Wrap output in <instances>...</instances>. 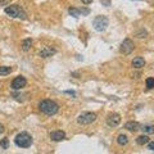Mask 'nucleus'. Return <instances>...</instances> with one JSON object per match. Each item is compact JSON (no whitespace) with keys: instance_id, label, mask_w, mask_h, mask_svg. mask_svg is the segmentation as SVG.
I'll list each match as a JSON object with an SVG mask.
<instances>
[{"instance_id":"obj_17","label":"nucleus","mask_w":154,"mask_h":154,"mask_svg":"<svg viewBox=\"0 0 154 154\" xmlns=\"http://www.w3.org/2000/svg\"><path fill=\"white\" fill-rule=\"evenodd\" d=\"M68 13L71 14L72 17H75V18H79L81 16V11L79 8H69L68 9Z\"/></svg>"},{"instance_id":"obj_21","label":"nucleus","mask_w":154,"mask_h":154,"mask_svg":"<svg viewBox=\"0 0 154 154\" xmlns=\"http://www.w3.org/2000/svg\"><path fill=\"white\" fill-rule=\"evenodd\" d=\"M146 35H148V32H146L145 30H140V31H137V32H136V36H137V37H140V38L146 37Z\"/></svg>"},{"instance_id":"obj_20","label":"nucleus","mask_w":154,"mask_h":154,"mask_svg":"<svg viewBox=\"0 0 154 154\" xmlns=\"http://www.w3.org/2000/svg\"><path fill=\"white\" fill-rule=\"evenodd\" d=\"M141 130L145 134H154V126L153 125H146V126H144Z\"/></svg>"},{"instance_id":"obj_22","label":"nucleus","mask_w":154,"mask_h":154,"mask_svg":"<svg viewBox=\"0 0 154 154\" xmlns=\"http://www.w3.org/2000/svg\"><path fill=\"white\" fill-rule=\"evenodd\" d=\"M148 149L149 150H152V152H154V141H149L148 143Z\"/></svg>"},{"instance_id":"obj_8","label":"nucleus","mask_w":154,"mask_h":154,"mask_svg":"<svg viewBox=\"0 0 154 154\" xmlns=\"http://www.w3.org/2000/svg\"><path fill=\"white\" fill-rule=\"evenodd\" d=\"M121 123V116L118 113H109L107 117V125L109 127H117Z\"/></svg>"},{"instance_id":"obj_1","label":"nucleus","mask_w":154,"mask_h":154,"mask_svg":"<svg viewBox=\"0 0 154 154\" xmlns=\"http://www.w3.org/2000/svg\"><path fill=\"white\" fill-rule=\"evenodd\" d=\"M38 109H40V112L44 113L45 116H54L58 113V110H59V105H58L54 100L45 99V100H41V102L38 103Z\"/></svg>"},{"instance_id":"obj_19","label":"nucleus","mask_w":154,"mask_h":154,"mask_svg":"<svg viewBox=\"0 0 154 154\" xmlns=\"http://www.w3.org/2000/svg\"><path fill=\"white\" fill-rule=\"evenodd\" d=\"M0 148L4 149V150L9 148V139H8V137H4V139H2V140H0Z\"/></svg>"},{"instance_id":"obj_10","label":"nucleus","mask_w":154,"mask_h":154,"mask_svg":"<svg viewBox=\"0 0 154 154\" xmlns=\"http://www.w3.org/2000/svg\"><path fill=\"white\" fill-rule=\"evenodd\" d=\"M49 136L53 141H62L66 139V132L62 130H57V131H51Z\"/></svg>"},{"instance_id":"obj_14","label":"nucleus","mask_w":154,"mask_h":154,"mask_svg":"<svg viewBox=\"0 0 154 154\" xmlns=\"http://www.w3.org/2000/svg\"><path fill=\"white\" fill-rule=\"evenodd\" d=\"M149 141H150V140H149L148 135H140V136L136 137V143L139 144V145H146Z\"/></svg>"},{"instance_id":"obj_5","label":"nucleus","mask_w":154,"mask_h":154,"mask_svg":"<svg viewBox=\"0 0 154 154\" xmlns=\"http://www.w3.org/2000/svg\"><path fill=\"white\" fill-rule=\"evenodd\" d=\"M96 121V114L93 112H82L77 117V122L80 125H91Z\"/></svg>"},{"instance_id":"obj_6","label":"nucleus","mask_w":154,"mask_h":154,"mask_svg":"<svg viewBox=\"0 0 154 154\" xmlns=\"http://www.w3.org/2000/svg\"><path fill=\"white\" fill-rule=\"evenodd\" d=\"M134 49H135V45H134L132 40L125 38V40L122 41V44H121V48H119V51H121L123 55H128L134 51Z\"/></svg>"},{"instance_id":"obj_9","label":"nucleus","mask_w":154,"mask_h":154,"mask_svg":"<svg viewBox=\"0 0 154 154\" xmlns=\"http://www.w3.org/2000/svg\"><path fill=\"white\" fill-rule=\"evenodd\" d=\"M55 53H57V49H54V48L45 46L44 49H41L40 51H38V57H40V58H49L51 55H54Z\"/></svg>"},{"instance_id":"obj_18","label":"nucleus","mask_w":154,"mask_h":154,"mask_svg":"<svg viewBox=\"0 0 154 154\" xmlns=\"http://www.w3.org/2000/svg\"><path fill=\"white\" fill-rule=\"evenodd\" d=\"M145 85H146L148 90L154 89V77H148V79L145 80Z\"/></svg>"},{"instance_id":"obj_13","label":"nucleus","mask_w":154,"mask_h":154,"mask_svg":"<svg viewBox=\"0 0 154 154\" xmlns=\"http://www.w3.org/2000/svg\"><path fill=\"white\" fill-rule=\"evenodd\" d=\"M117 144H118V145H121V146L127 145V144H128V137H127V135H125V134L118 135V137H117Z\"/></svg>"},{"instance_id":"obj_2","label":"nucleus","mask_w":154,"mask_h":154,"mask_svg":"<svg viewBox=\"0 0 154 154\" xmlns=\"http://www.w3.org/2000/svg\"><path fill=\"white\" fill-rule=\"evenodd\" d=\"M14 143L18 148H30L32 145V136L28 132H19L16 139H14Z\"/></svg>"},{"instance_id":"obj_4","label":"nucleus","mask_w":154,"mask_h":154,"mask_svg":"<svg viewBox=\"0 0 154 154\" xmlns=\"http://www.w3.org/2000/svg\"><path fill=\"white\" fill-rule=\"evenodd\" d=\"M93 26H94V28H95L96 31L103 32V31L107 30V27L109 26V19L105 17V16H98V17L94 18Z\"/></svg>"},{"instance_id":"obj_16","label":"nucleus","mask_w":154,"mask_h":154,"mask_svg":"<svg viewBox=\"0 0 154 154\" xmlns=\"http://www.w3.org/2000/svg\"><path fill=\"white\" fill-rule=\"evenodd\" d=\"M13 69L11 68V67H8V66H2L0 67V76H7L9 75L12 72Z\"/></svg>"},{"instance_id":"obj_24","label":"nucleus","mask_w":154,"mask_h":154,"mask_svg":"<svg viewBox=\"0 0 154 154\" xmlns=\"http://www.w3.org/2000/svg\"><path fill=\"white\" fill-rule=\"evenodd\" d=\"M4 132V126L3 125H0V134H3Z\"/></svg>"},{"instance_id":"obj_12","label":"nucleus","mask_w":154,"mask_h":154,"mask_svg":"<svg viewBox=\"0 0 154 154\" xmlns=\"http://www.w3.org/2000/svg\"><path fill=\"white\" fill-rule=\"evenodd\" d=\"M125 128L128 130V131L136 132V131H139V130L141 128V126H140V123H139V122H135V121H128V122H126V125H125Z\"/></svg>"},{"instance_id":"obj_11","label":"nucleus","mask_w":154,"mask_h":154,"mask_svg":"<svg viewBox=\"0 0 154 154\" xmlns=\"http://www.w3.org/2000/svg\"><path fill=\"white\" fill-rule=\"evenodd\" d=\"M131 66L134 67V68H136V69H140V68H143V67L145 66V59H144L143 57L134 58L132 62H131Z\"/></svg>"},{"instance_id":"obj_23","label":"nucleus","mask_w":154,"mask_h":154,"mask_svg":"<svg viewBox=\"0 0 154 154\" xmlns=\"http://www.w3.org/2000/svg\"><path fill=\"white\" fill-rule=\"evenodd\" d=\"M81 2H82V3L85 4V5H89V4L93 3V0H81Z\"/></svg>"},{"instance_id":"obj_3","label":"nucleus","mask_w":154,"mask_h":154,"mask_svg":"<svg viewBox=\"0 0 154 154\" xmlns=\"http://www.w3.org/2000/svg\"><path fill=\"white\" fill-rule=\"evenodd\" d=\"M4 12L12 18H21V19L27 18V14L25 13V11L18 5H9V7H7L5 9H4Z\"/></svg>"},{"instance_id":"obj_7","label":"nucleus","mask_w":154,"mask_h":154,"mask_svg":"<svg viewBox=\"0 0 154 154\" xmlns=\"http://www.w3.org/2000/svg\"><path fill=\"white\" fill-rule=\"evenodd\" d=\"M27 85V80H26V77H23V76H17L16 79H14L12 81V85H11V88L13 90H21L23 89L25 86Z\"/></svg>"},{"instance_id":"obj_15","label":"nucleus","mask_w":154,"mask_h":154,"mask_svg":"<svg viewBox=\"0 0 154 154\" xmlns=\"http://www.w3.org/2000/svg\"><path fill=\"white\" fill-rule=\"evenodd\" d=\"M32 46V38H26L22 41V50L23 51H28Z\"/></svg>"}]
</instances>
